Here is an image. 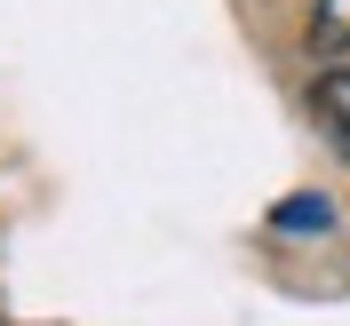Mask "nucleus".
I'll use <instances>...</instances> for the list:
<instances>
[{"label": "nucleus", "mask_w": 350, "mask_h": 326, "mask_svg": "<svg viewBox=\"0 0 350 326\" xmlns=\"http://www.w3.org/2000/svg\"><path fill=\"white\" fill-rule=\"evenodd\" d=\"M310 111H319V128L334 135V152L350 159V72H327V80L310 87Z\"/></svg>", "instance_id": "1"}, {"label": "nucleus", "mask_w": 350, "mask_h": 326, "mask_svg": "<svg viewBox=\"0 0 350 326\" xmlns=\"http://www.w3.org/2000/svg\"><path fill=\"white\" fill-rule=\"evenodd\" d=\"M310 48L319 56H342L350 48V0H310Z\"/></svg>", "instance_id": "2"}, {"label": "nucleus", "mask_w": 350, "mask_h": 326, "mask_svg": "<svg viewBox=\"0 0 350 326\" xmlns=\"http://www.w3.org/2000/svg\"><path fill=\"white\" fill-rule=\"evenodd\" d=\"M271 223H279V231H295V239H303V231H327V199H279V207H271Z\"/></svg>", "instance_id": "3"}]
</instances>
